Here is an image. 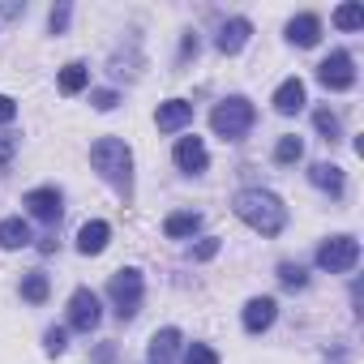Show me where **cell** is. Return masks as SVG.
<instances>
[{
	"mask_svg": "<svg viewBox=\"0 0 364 364\" xmlns=\"http://www.w3.org/2000/svg\"><path fill=\"white\" fill-rule=\"evenodd\" d=\"M232 210H236V219L240 223H249L257 236H279L283 228H287V206L274 198V193H266V189H240L236 198H232Z\"/></svg>",
	"mask_w": 364,
	"mask_h": 364,
	"instance_id": "1",
	"label": "cell"
},
{
	"mask_svg": "<svg viewBox=\"0 0 364 364\" xmlns=\"http://www.w3.org/2000/svg\"><path fill=\"white\" fill-rule=\"evenodd\" d=\"M90 163L103 180H112V185H129V171H133V154L120 137H99L90 146Z\"/></svg>",
	"mask_w": 364,
	"mask_h": 364,
	"instance_id": "2",
	"label": "cell"
},
{
	"mask_svg": "<svg viewBox=\"0 0 364 364\" xmlns=\"http://www.w3.org/2000/svg\"><path fill=\"white\" fill-rule=\"evenodd\" d=\"M253 120H257V112H253V103L240 99V95L223 99V103L210 112V124H215V133H219L223 141H240V137L253 129Z\"/></svg>",
	"mask_w": 364,
	"mask_h": 364,
	"instance_id": "3",
	"label": "cell"
},
{
	"mask_svg": "<svg viewBox=\"0 0 364 364\" xmlns=\"http://www.w3.org/2000/svg\"><path fill=\"white\" fill-rule=\"evenodd\" d=\"M141 291H146V283H141V270H116L112 274V283H107V296H112V304H116V317L120 321H129V317H137V309H141Z\"/></svg>",
	"mask_w": 364,
	"mask_h": 364,
	"instance_id": "4",
	"label": "cell"
},
{
	"mask_svg": "<svg viewBox=\"0 0 364 364\" xmlns=\"http://www.w3.org/2000/svg\"><path fill=\"white\" fill-rule=\"evenodd\" d=\"M355 262H360V240H355V236H330V240L317 249V266L330 270V274H347Z\"/></svg>",
	"mask_w": 364,
	"mask_h": 364,
	"instance_id": "5",
	"label": "cell"
},
{
	"mask_svg": "<svg viewBox=\"0 0 364 364\" xmlns=\"http://www.w3.org/2000/svg\"><path fill=\"white\" fill-rule=\"evenodd\" d=\"M317 82L326 90H351L355 86V60L347 52H330L321 65H317Z\"/></svg>",
	"mask_w": 364,
	"mask_h": 364,
	"instance_id": "6",
	"label": "cell"
},
{
	"mask_svg": "<svg viewBox=\"0 0 364 364\" xmlns=\"http://www.w3.org/2000/svg\"><path fill=\"white\" fill-rule=\"evenodd\" d=\"M99 296L90 291V287H77L73 296H69V326L73 330H82V334H90L95 326H99Z\"/></svg>",
	"mask_w": 364,
	"mask_h": 364,
	"instance_id": "7",
	"label": "cell"
},
{
	"mask_svg": "<svg viewBox=\"0 0 364 364\" xmlns=\"http://www.w3.org/2000/svg\"><path fill=\"white\" fill-rule=\"evenodd\" d=\"M22 206H26L39 223H60V215H65V198H60V189H31Z\"/></svg>",
	"mask_w": 364,
	"mask_h": 364,
	"instance_id": "8",
	"label": "cell"
},
{
	"mask_svg": "<svg viewBox=\"0 0 364 364\" xmlns=\"http://www.w3.org/2000/svg\"><path fill=\"white\" fill-rule=\"evenodd\" d=\"M206 163H210V154H206L202 137H180V141H176V167H180V171L198 176V171H206Z\"/></svg>",
	"mask_w": 364,
	"mask_h": 364,
	"instance_id": "9",
	"label": "cell"
},
{
	"mask_svg": "<svg viewBox=\"0 0 364 364\" xmlns=\"http://www.w3.org/2000/svg\"><path fill=\"white\" fill-rule=\"evenodd\" d=\"M189 120H193V103L189 99H167V103H159V116H154L159 133H176V129H185Z\"/></svg>",
	"mask_w": 364,
	"mask_h": 364,
	"instance_id": "10",
	"label": "cell"
},
{
	"mask_svg": "<svg viewBox=\"0 0 364 364\" xmlns=\"http://www.w3.org/2000/svg\"><path fill=\"white\" fill-rule=\"evenodd\" d=\"M274 317H279V304H274L270 296H253V300L245 304V330H249V334L270 330V326H274Z\"/></svg>",
	"mask_w": 364,
	"mask_h": 364,
	"instance_id": "11",
	"label": "cell"
},
{
	"mask_svg": "<svg viewBox=\"0 0 364 364\" xmlns=\"http://www.w3.org/2000/svg\"><path fill=\"white\" fill-rule=\"evenodd\" d=\"M249 35H253V22H249V18H232V22H223V31H219L215 48H219L223 56H236V52L249 43Z\"/></svg>",
	"mask_w": 364,
	"mask_h": 364,
	"instance_id": "12",
	"label": "cell"
},
{
	"mask_svg": "<svg viewBox=\"0 0 364 364\" xmlns=\"http://www.w3.org/2000/svg\"><path fill=\"white\" fill-rule=\"evenodd\" d=\"M287 39H291L296 48H313V43L321 39V18H317V14L291 18V22H287Z\"/></svg>",
	"mask_w": 364,
	"mask_h": 364,
	"instance_id": "13",
	"label": "cell"
},
{
	"mask_svg": "<svg viewBox=\"0 0 364 364\" xmlns=\"http://www.w3.org/2000/svg\"><path fill=\"white\" fill-rule=\"evenodd\" d=\"M304 107V82L300 77H287L279 90H274V112L279 116H296Z\"/></svg>",
	"mask_w": 364,
	"mask_h": 364,
	"instance_id": "14",
	"label": "cell"
},
{
	"mask_svg": "<svg viewBox=\"0 0 364 364\" xmlns=\"http://www.w3.org/2000/svg\"><path fill=\"white\" fill-rule=\"evenodd\" d=\"M176 347H180V330H176V326H163V330L150 338V351H146V360H150V364H171Z\"/></svg>",
	"mask_w": 364,
	"mask_h": 364,
	"instance_id": "15",
	"label": "cell"
},
{
	"mask_svg": "<svg viewBox=\"0 0 364 364\" xmlns=\"http://www.w3.org/2000/svg\"><path fill=\"white\" fill-rule=\"evenodd\" d=\"M107 240H112V228H107L103 219H95V223H86V228L77 232V249H82L86 257L103 253V249H107Z\"/></svg>",
	"mask_w": 364,
	"mask_h": 364,
	"instance_id": "16",
	"label": "cell"
},
{
	"mask_svg": "<svg viewBox=\"0 0 364 364\" xmlns=\"http://www.w3.org/2000/svg\"><path fill=\"white\" fill-rule=\"evenodd\" d=\"M309 180L317 189H326L330 198H343V167H334V163H313L309 167Z\"/></svg>",
	"mask_w": 364,
	"mask_h": 364,
	"instance_id": "17",
	"label": "cell"
},
{
	"mask_svg": "<svg viewBox=\"0 0 364 364\" xmlns=\"http://www.w3.org/2000/svg\"><path fill=\"white\" fill-rule=\"evenodd\" d=\"M198 228H202V215H198V210H176V215H167V219H163V232H167L171 240L193 236Z\"/></svg>",
	"mask_w": 364,
	"mask_h": 364,
	"instance_id": "18",
	"label": "cell"
},
{
	"mask_svg": "<svg viewBox=\"0 0 364 364\" xmlns=\"http://www.w3.org/2000/svg\"><path fill=\"white\" fill-rule=\"evenodd\" d=\"M26 245H31L26 219H5L0 223V249H26Z\"/></svg>",
	"mask_w": 364,
	"mask_h": 364,
	"instance_id": "19",
	"label": "cell"
},
{
	"mask_svg": "<svg viewBox=\"0 0 364 364\" xmlns=\"http://www.w3.org/2000/svg\"><path fill=\"white\" fill-rule=\"evenodd\" d=\"M90 82V69L82 65V60H73V65H65L60 69V77H56V86H60V95H77L82 86Z\"/></svg>",
	"mask_w": 364,
	"mask_h": 364,
	"instance_id": "20",
	"label": "cell"
},
{
	"mask_svg": "<svg viewBox=\"0 0 364 364\" xmlns=\"http://www.w3.org/2000/svg\"><path fill=\"white\" fill-rule=\"evenodd\" d=\"M48 291H52V283H48V274H43V270H31V274L22 279V300L43 304V300H48Z\"/></svg>",
	"mask_w": 364,
	"mask_h": 364,
	"instance_id": "21",
	"label": "cell"
},
{
	"mask_svg": "<svg viewBox=\"0 0 364 364\" xmlns=\"http://www.w3.org/2000/svg\"><path fill=\"white\" fill-rule=\"evenodd\" d=\"M300 154H304V141L296 137V133H287V137H279V146H274V163H300Z\"/></svg>",
	"mask_w": 364,
	"mask_h": 364,
	"instance_id": "22",
	"label": "cell"
},
{
	"mask_svg": "<svg viewBox=\"0 0 364 364\" xmlns=\"http://www.w3.org/2000/svg\"><path fill=\"white\" fill-rule=\"evenodd\" d=\"M334 26L338 31H360L364 26V9L360 5H338L334 9Z\"/></svg>",
	"mask_w": 364,
	"mask_h": 364,
	"instance_id": "23",
	"label": "cell"
},
{
	"mask_svg": "<svg viewBox=\"0 0 364 364\" xmlns=\"http://www.w3.org/2000/svg\"><path fill=\"white\" fill-rule=\"evenodd\" d=\"M313 124H317V133H321L326 141H338V133H343V129H338V116H334L330 107H317V112H313Z\"/></svg>",
	"mask_w": 364,
	"mask_h": 364,
	"instance_id": "24",
	"label": "cell"
},
{
	"mask_svg": "<svg viewBox=\"0 0 364 364\" xmlns=\"http://www.w3.org/2000/svg\"><path fill=\"white\" fill-rule=\"evenodd\" d=\"M279 283H283L287 291H300V287L309 283V274H304L300 262H283V266H279Z\"/></svg>",
	"mask_w": 364,
	"mask_h": 364,
	"instance_id": "25",
	"label": "cell"
},
{
	"mask_svg": "<svg viewBox=\"0 0 364 364\" xmlns=\"http://www.w3.org/2000/svg\"><path fill=\"white\" fill-rule=\"evenodd\" d=\"M185 364H219V355H215L206 343H193V347L185 351Z\"/></svg>",
	"mask_w": 364,
	"mask_h": 364,
	"instance_id": "26",
	"label": "cell"
},
{
	"mask_svg": "<svg viewBox=\"0 0 364 364\" xmlns=\"http://www.w3.org/2000/svg\"><path fill=\"white\" fill-rule=\"evenodd\" d=\"M116 103H120L116 90H95V95H90V107H95V112H112Z\"/></svg>",
	"mask_w": 364,
	"mask_h": 364,
	"instance_id": "27",
	"label": "cell"
},
{
	"mask_svg": "<svg viewBox=\"0 0 364 364\" xmlns=\"http://www.w3.org/2000/svg\"><path fill=\"white\" fill-rule=\"evenodd\" d=\"M43 347H48V355H60V351L69 347V343H65V330H60V326H52V330L43 334Z\"/></svg>",
	"mask_w": 364,
	"mask_h": 364,
	"instance_id": "28",
	"label": "cell"
},
{
	"mask_svg": "<svg viewBox=\"0 0 364 364\" xmlns=\"http://www.w3.org/2000/svg\"><path fill=\"white\" fill-rule=\"evenodd\" d=\"M48 26H52V35H60V31L69 26V5H56L52 18H48Z\"/></svg>",
	"mask_w": 364,
	"mask_h": 364,
	"instance_id": "29",
	"label": "cell"
},
{
	"mask_svg": "<svg viewBox=\"0 0 364 364\" xmlns=\"http://www.w3.org/2000/svg\"><path fill=\"white\" fill-rule=\"evenodd\" d=\"M215 253H219V236H206V240L193 249V257H198V262H210Z\"/></svg>",
	"mask_w": 364,
	"mask_h": 364,
	"instance_id": "30",
	"label": "cell"
},
{
	"mask_svg": "<svg viewBox=\"0 0 364 364\" xmlns=\"http://www.w3.org/2000/svg\"><path fill=\"white\" fill-rule=\"evenodd\" d=\"M18 154V137L14 133H0V163H9Z\"/></svg>",
	"mask_w": 364,
	"mask_h": 364,
	"instance_id": "31",
	"label": "cell"
},
{
	"mask_svg": "<svg viewBox=\"0 0 364 364\" xmlns=\"http://www.w3.org/2000/svg\"><path fill=\"white\" fill-rule=\"evenodd\" d=\"M14 116H18V103H14L9 95H0V124H9Z\"/></svg>",
	"mask_w": 364,
	"mask_h": 364,
	"instance_id": "32",
	"label": "cell"
},
{
	"mask_svg": "<svg viewBox=\"0 0 364 364\" xmlns=\"http://www.w3.org/2000/svg\"><path fill=\"white\" fill-rule=\"evenodd\" d=\"M180 56H185V60L198 56V35H185V48H180Z\"/></svg>",
	"mask_w": 364,
	"mask_h": 364,
	"instance_id": "33",
	"label": "cell"
}]
</instances>
